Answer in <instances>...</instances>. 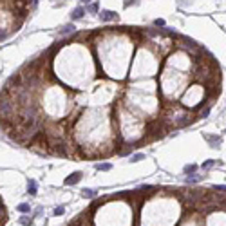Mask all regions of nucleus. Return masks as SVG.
<instances>
[{
  "label": "nucleus",
  "mask_w": 226,
  "mask_h": 226,
  "mask_svg": "<svg viewBox=\"0 0 226 226\" xmlns=\"http://www.w3.org/2000/svg\"><path fill=\"white\" fill-rule=\"evenodd\" d=\"M98 16H100L102 22H118V18H119L116 11H110V9H102L98 13Z\"/></svg>",
  "instance_id": "f257e3e1"
},
{
  "label": "nucleus",
  "mask_w": 226,
  "mask_h": 226,
  "mask_svg": "<svg viewBox=\"0 0 226 226\" xmlns=\"http://www.w3.org/2000/svg\"><path fill=\"white\" fill-rule=\"evenodd\" d=\"M203 138L210 143L212 148H219L221 146V143H223V138L221 136H217V134H203Z\"/></svg>",
  "instance_id": "f03ea898"
},
{
  "label": "nucleus",
  "mask_w": 226,
  "mask_h": 226,
  "mask_svg": "<svg viewBox=\"0 0 226 226\" xmlns=\"http://www.w3.org/2000/svg\"><path fill=\"white\" fill-rule=\"evenodd\" d=\"M81 177H83V174H81V172H74V174L67 175L63 183H65L67 186H73V185H78V183L81 181Z\"/></svg>",
  "instance_id": "7ed1b4c3"
},
{
  "label": "nucleus",
  "mask_w": 226,
  "mask_h": 226,
  "mask_svg": "<svg viewBox=\"0 0 226 226\" xmlns=\"http://www.w3.org/2000/svg\"><path fill=\"white\" fill-rule=\"evenodd\" d=\"M85 15V8L83 6H78V8H74L71 11V22H76V20H81Z\"/></svg>",
  "instance_id": "20e7f679"
},
{
  "label": "nucleus",
  "mask_w": 226,
  "mask_h": 226,
  "mask_svg": "<svg viewBox=\"0 0 226 226\" xmlns=\"http://www.w3.org/2000/svg\"><path fill=\"white\" fill-rule=\"evenodd\" d=\"M203 177H204L203 174H190V175H186L185 183H186V185H196V183H199Z\"/></svg>",
  "instance_id": "39448f33"
},
{
  "label": "nucleus",
  "mask_w": 226,
  "mask_h": 226,
  "mask_svg": "<svg viewBox=\"0 0 226 226\" xmlns=\"http://www.w3.org/2000/svg\"><path fill=\"white\" fill-rule=\"evenodd\" d=\"M85 13H91V15H96V13H100V4L92 0L91 4H87V8H85Z\"/></svg>",
  "instance_id": "423d86ee"
},
{
  "label": "nucleus",
  "mask_w": 226,
  "mask_h": 226,
  "mask_svg": "<svg viewBox=\"0 0 226 226\" xmlns=\"http://www.w3.org/2000/svg\"><path fill=\"white\" fill-rule=\"evenodd\" d=\"M36 181H35V179H29V181H27V194H29V196H36Z\"/></svg>",
  "instance_id": "0eeeda50"
},
{
  "label": "nucleus",
  "mask_w": 226,
  "mask_h": 226,
  "mask_svg": "<svg viewBox=\"0 0 226 226\" xmlns=\"http://www.w3.org/2000/svg\"><path fill=\"white\" fill-rule=\"evenodd\" d=\"M74 27L73 24H67V25H63L62 29H60V36H65V35H71V33H74Z\"/></svg>",
  "instance_id": "6e6552de"
},
{
  "label": "nucleus",
  "mask_w": 226,
  "mask_h": 226,
  "mask_svg": "<svg viewBox=\"0 0 226 226\" xmlns=\"http://www.w3.org/2000/svg\"><path fill=\"white\" fill-rule=\"evenodd\" d=\"M96 170L109 172V170H112V163H98V165H96Z\"/></svg>",
  "instance_id": "1a4fd4ad"
},
{
  "label": "nucleus",
  "mask_w": 226,
  "mask_h": 226,
  "mask_svg": "<svg viewBox=\"0 0 226 226\" xmlns=\"http://www.w3.org/2000/svg\"><path fill=\"white\" fill-rule=\"evenodd\" d=\"M16 210L20 212V213H29V212H31V206H29V203H20L18 206H16Z\"/></svg>",
  "instance_id": "9d476101"
},
{
  "label": "nucleus",
  "mask_w": 226,
  "mask_h": 226,
  "mask_svg": "<svg viewBox=\"0 0 226 226\" xmlns=\"http://www.w3.org/2000/svg\"><path fill=\"white\" fill-rule=\"evenodd\" d=\"M18 223H20L22 226H31V224H33V217H29V215L25 213L24 217H20V219H18Z\"/></svg>",
  "instance_id": "9b49d317"
},
{
  "label": "nucleus",
  "mask_w": 226,
  "mask_h": 226,
  "mask_svg": "<svg viewBox=\"0 0 226 226\" xmlns=\"http://www.w3.org/2000/svg\"><path fill=\"white\" fill-rule=\"evenodd\" d=\"M141 159H145V154H141V152H138V154H134V156H130V163H139Z\"/></svg>",
  "instance_id": "f8f14e48"
},
{
  "label": "nucleus",
  "mask_w": 226,
  "mask_h": 226,
  "mask_svg": "<svg viewBox=\"0 0 226 226\" xmlns=\"http://www.w3.org/2000/svg\"><path fill=\"white\" fill-rule=\"evenodd\" d=\"M197 165H186V167H185V174L186 175H190V174H196V170H197Z\"/></svg>",
  "instance_id": "ddd939ff"
},
{
  "label": "nucleus",
  "mask_w": 226,
  "mask_h": 226,
  "mask_svg": "<svg viewBox=\"0 0 226 226\" xmlns=\"http://www.w3.org/2000/svg\"><path fill=\"white\" fill-rule=\"evenodd\" d=\"M213 165H215V159H206L203 165H201V168H203V170H208V168H212Z\"/></svg>",
  "instance_id": "4468645a"
},
{
  "label": "nucleus",
  "mask_w": 226,
  "mask_h": 226,
  "mask_svg": "<svg viewBox=\"0 0 226 226\" xmlns=\"http://www.w3.org/2000/svg\"><path fill=\"white\" fill-rule=\"evenodd\" d=\"M96 194H98L96 190H89V188H85L83 192H81V196H83V197H89V199H91V197H94Z\"/></svg>",
  "instance_id": "2eb2a0df"
},
{
  "label": "nucleus",
  "mask_w": 226,
  "mask_h": 226,
  "mask_svg": "<svg viewBox=\"0 0 226 226\" xmlns=\"http://www.w3.org/2000/svg\"><path fill=\"white\" fill-rule=\"evenodd\" d=\"M63 212H65L63 206H56V208L52 210V215H54V217H58V215H63Z\"/></svg>",
  "instance_id": "dca6fc26"
},
{
  "label": "nucleus",
  "mask_w": 226,
  "mask_h": 226,
  "mask_svg": "<svg viewBox=\"0 0 226 226\" xmlns=\"http://www.w3.org/2000/svg\"><path fill=\"white\" fill-rule=\"evenodd\" d=\"M212 190H213V192H223V194H226V185H215V186H212Z\"/></svg>",
  "instance_id": "f3484780"
},
{
  "label": "nucleus",
  "mask_w": 226,
  "mask_h": 226,
  "mask_svg": "<svg viewBox=\"0 0 226 226\" xmlns=\"http://www.w3.org/2000/svg\"><path fill=\"white\" fill-rule=\"evenodd\" d=\"M154 25H156V27H165V20H163V18H157V20H154Z\"/></svg>",
  "instance_id": "a211bd4d"
},
{
  "label": "nucleus",
  "mask_w": 226,
  "mask_h": 226,
  "mask_svg": "<svg viewBox=\"0 0 226 226\" xmlns=\"http://www.w3.org/2000/svg\"><path fill=\"white\" fill-rule=\"evenodd\" d=\"M208 114H210V107H206V109H204V110H203V112H201V114H199L197 118H208Z\"/></svg>",
  "instance_id": "6ab92c4d"
},
{
  "label": "nucleus",
  "mask_w": 226,
  "mask_h": 226,
  "mask_svg": "<svg viewBox=\"0 0 226 226\" xmlns=\"http://www.w3.org/2000/svg\"><path fill=\"white\" fill-rule=\"evenodd\" d=\"M134 4H138V2H136V0H125V8H130V6H134Z\"/></svg>",
  "instance_id": "aec40b11"
},
{
  "label": "nucleus",
  "mask_w": 226,
  "mask_h": 226,
  "mask_svg": "<svg viewBox=\"0 0 226 226\" xmlns=\"http://www.w3.org/2000/svg\"><path fill=\"white\" fill-rule=\"evenodd\" d=\"M4 219H6V212H4V206L0 203V221H4Z\"/></svg>",
  "instance_id": "412c9836"
},
{
  "label": "nucleus",
  "mask_w": 226,
  "mask_h": 226,
  "mask_svg": "<svg viewBox=\"0 0 226 226\" xmlns=\"http://www.w3.org/2000/svg\"><path fill=\"white\" fill-rule=\"evenodd\" d=\"M186 4L190 6V4H192V0H183V2H181V6H186Z\"/></svg>",
  "instance_id": "4be33fe9"
},
{
  "label": "nucleus",
  "mask_w": 226,
  "mask_h": 226,
  "mask_svg": "<svg viewBox=\"0 0 226 226\" xmlns=\"http://www.w3.org/2000/svg\"><path fill=\"white\" fill-rule=\"evenodd\" d=\"M81 2H83V4H91V2H92V0H81Z\"/></svg>",
  "instance_id": "5701e85b"
},
{
  "label": "nucleus",
  "mask_w": 226,
  "mask_h": 226,
  "mask_svg": "<svg viewBox=\"0 0 226 226\" xmlns=\"http://www.w3.org/2000/svg\"><path fill=\"white\" fill-rule=\"evenodd\" d=\"M224 132H226V130H224Z\"/></svg>",
  "instance_id": "b1692460"
}]
</instances>
